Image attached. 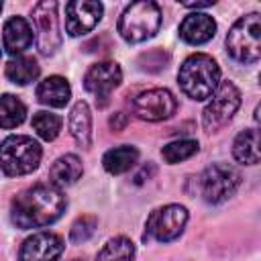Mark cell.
Segmentation results:
<instances>
[{"label":"cell","instance_id":"12","mask_svg":"<svg viewBox=\"0 0 261 261\" xmlns=\"http://www.w3.org/2000/svg\"><path fill=\"white\" fill-rule=\"evenodd\" d=\"M104 6L90 0H71L65 4V31L69 37L90 33L102 18Z\"/></svg>","mask_w":261,"mask_h":261},{"label":"cell","instance_id":"1","mask_svg":"<svg viewBox=\"0 0 261 261\" xmlns=\"http://www.w3.org/2000/svg\"><path fill=\"white\" fill-rule=\"evenodd\" d=\"M67 200L61 188L37 184L18 192L10 202V220L16 228H43L53 224L65 212Z\"/></svg>","mask_w":261,"mask_h":261},{"label":"cell","instance_id":"29","mask_svg":"<svg viewBox=\"0 0 261 261\" xmlns=\"http://www.w3.org/2000/svg\"><path fill=\"white\" fill-rule=\"evenodd\" d=\"M126 122H128V116L124 112H116L110 116V128L112 130H122L126 126Z\"/></svg>","mask_w":261,"mask_h":261},{"label":"cell","instance_id":"26","mask_svg":"<svg viewBox=\"0 0 261 261\" xmlns=\"http://www.w3.org/2000/svg\"><path fill=\"white\" fill-rule=\"evenodd\" d=\"M96 226H98V218L92 216V214H86V216H80L71 228H69V241L80 245V243H86L94 232H96Z\"/></svg>","mask_w":261,"mask_h":261},{"label":"cell","instance_id":"30","mask_svg":"<svg viewBox=\"0 0 261 261\" xmlns=\"http://www.w3.org/2000/svg\"><path fill=\"white\" fill-rule=\"evenodd\" d=\"M212 4H214V0H206V2H184L186 8H194V10H198V8H208V6H212Z\"/></svg>","mask_w":261,"mask_h":261},{"label":"cell","instance_id":"7","mask_svg":"<svg viewBox=\"0 0 261 261\" xmlns=\"http://www.w3.org/2000/svg\"><path fill=\"white\" fill-rule=\"evenodd\" d=\"M212 100L206 104L202 112V126L206 133H214L222 128L241 106V92L232 82H220L216 92L210 96Z\"/></svg>","mask_w":261,"mask_h":261},{"label":"cell","instance_id":"6","mask_svg":"<svg viewBox=\"0 0 261 261\" xmlns=\"http://www.w3.org/2000/svg\"><path fill=\"white\" fill-rule=\"evenodd\" d=\"M198 186L202 198L208 204H220L239 190L241 173L230 163H212L202 171Z\"/></svg>","mask_w":261,"mask_h":261},{"label":"cell","instance_id":"3","mask_svg":"<svg viewBox=\"0 0 261 261\" xmlns=\"http://www.w3.org/2000/svg\"><path fill=\"white\" fill-rule=\"evenodd\" d=\"M161 27V8L155 2L141 0L128 4L122 14L118 16L116 31L126 43H143L151 37Z\"/></svg>","mask_w":261,"mask_h":261},{"label":"cell","instance_id":"19","mask_svg":"<svg viewBox=\"0 0 261 261\" xmlns=\"http://www.w3.org/2000/svg\"><path fill=\"white\" fill-rule=\"evenodd\" d=\"M232 157L243 165L259 163V133L257 128H245L232 143Z\"/></svg>","mask_w":261,"mask_h":261},{"label":"cell","instance_id":"14","mask_svg":"<svg viewBox=\"0 0 261 261\" xmlns=\"http://www.w3.org/2000/svg\"><path fill=\"white\" fill-rule=\"evenodd\" d=\"M33 27L22 16H10L2 29V43L10 55H20L33 45Z\"/></svg>","mask_w":261,"mask_h":261},{"label":"cell","instance_id":"9","mask_svg":"<svg viewBox=\"0 0 261 261\" xmlns=\"http://www.w3.org/2000/svg\"><path fill=\"white\" fill-rule=\"evenodd\" d=\"M33 22L39 33V51L41 55H53L61 45L59 18H57V2L43 0L33 6Z\"/></svg>","mask_w":261,"mask_h":261},{"label":"cell","instance_id":"2","mask_svg":"<svg viewBox=\"0 0 261 261\" xmlns=\"http://www.w3.org/2000/svg\"><path fill=\"white\" fill-rule=\"evenodd\" d=\"M177 84L188 98L202 102L216 92L220 84V67L210 55L194 53L179 65Z\"/></svg>","mask_w":261,"mask_h":261},{"label":"cell","instance_id":"25","mask_svg":"<svg viewBox=\"0 0 261 261\" xmlns=\"http://www.w3.org/2000/svg\"><path fill=\"white\" fill-rule=\"evenodd\" d=\"M198 153V141L194 139H179V141H171L161 149V157L165 163H179L186 161L190 157H194Z\"/></svg>","mask_w":261,"mask_h":261},{"label":"cell","instance_id":"22","mask_svg":"<svg viewBox=\"0 0 261 261\" xmlns=\"http://www.w3.org/2000/svg\"><path fill=\"white\" fill-rule=\"evenodd\" d=\"M27 116V106L18 96L2 94L0 96V128H14L22 124Z\"/></svg>","mask_w":261,"mask_h":261},{"label":"cell","instance_id":"4","mask_svg":"<svg viewBox=\"0 0 261 261\" xmlns=\"http://www.w3.org/2000/svg\"><path fill=\"white\" fill-rule=\"evenodd\" d=\"M41 145L27 135H10L0 143V167L8 177L35 171L41 163Z\"/></svg>","mask_w":261,"mask_h":261},{"label":"cell","instance_id":"18","mask_svg":"<svg viewBox=\"0 0 261 261\" xmlns=\"http://www.w3.org/2000/svg\"><path fill=\"white\" fill-rule=\"evenodd\" d=\"M82 171H84V167H82L80 157L73 153H67V155H61L59 159H55V163L51 165L49 181L57 188H65V186L75 184L82 177Z\"/></svg>","mask_w":261,"mask_h":261},{"label":"cell","instance_id":"23","mask_svg":"<svg viewBox=\"0 0 261 261\" xmlns=\"http://www.w3.org/2000/svg\"><path fill=\"white\" fill-rule=\"evenodd\" d=\"M135 259V245L126 237L110 239L96 255V261H133Z\"/></svg>","mask_w":261,"mask_h":261},{"label":"cell","instance_id":"10","mask_svg":"<svg viewBox=\"0 0 261 261\" xmlns=\"http://www.w3.org/2000/svg\"><path fill=\"white\" fill-rule=\"evenodd\" d=\"M133 110L139 118H143L147 122H159V120H167L175 114L177 100L169 90L153 88V90H147L135 98Z\"/></svg>","mask_w":261,"mask_h":261},{"label":"cell","instance_id":"11","mask_svg":"<svg viewBox=\"0 0 261 261\" xmlns=\"http://www.w3.org/2000/svg\"><path fill=\"white\" fill-rule=\"evenodd\" d=\"M120 82H122V71L114 61H98L84 75V88L90 94H94L96 100L98 98L102 100L100 106L106 104V100L120 86Z\"/></svg>","mask_w":261,"mask_h":261},{"label":"cell","instance_id":"31","mask_svg":"<svg viewBox=\"0 0 261 261\" xmlns=\"http://www.w3.org/2000/svg\"><path fill=\"white\" fill-rule=\"evenodd\" d=\"M71 261H84V259H71Z\"/></svg>","mask_w":261,"mask_h":261},{"label":"cell","instance_id":"32","mask_svg":"<svg viewBox=\"0 0 261 261\" xmlns=\"http://www.w3.org/2000/svg\"><path fill=\"white\" fill-rule=\"evenodd\" d=\"M0 12H2V2H0Z\"/></svg>","mask_w":261,"mask_h":261},{"label":"cell","instance_id":"8","mask_svg":"<svg viewBox=\"0 0 261 261\" xmlns=\"http://www.w3.org/2000/svg\"><path fill=\"white\" fill-rule=\"evenodd\" d=\"M188 222V210L181 204H167L157 210H153L145 224L143 241L155 239L159 243H171L175 241Z\"/></svg>","mask_w":261,"mask_h":261},{"label":"cell","instance_id":"27","mask_svg":"<svg viewBox=\"0 0 261 261\" xmlns=\"http://www.w3.org/2000/svg\"><path fill=\"white\" fill-rule=\"evenodd\" d=\"M169 63V55L163 51V49H151L147 53H143L139 57V65L141 69L149 71V73H157V71H163Z\"/></svg>","mask_w":261,"mask_h":261},{"label":"cell","instance_id":"16","mask_svg":"<svg viewBox=\"0 0 261 261\" xmlns=\"http://www.w3.org/2000/svg\"><path fill=\"white\" fill-rule=\"evenodd\" d=\"M71 98L69 82L61 75H49L37 86V100L51 108H63Z\"/></svg>","mask_w":261,"mask_h":261},{"label":"cell","instance_id":"15","mask_svg":"<svg viewBox=\"0 0 261 261\" xmlns=\"http://www.w3.org/2000/svg\"><path fill=\"white\" fill-rule=\"evenodd\" d=\"M216 35V22L206 12H192L179 24V37L188 45H204Z\"/></svg>","mask_w":261,"mask_h":261},{"label":"cell","instance_id":"5","mask_svg":"<svg viewBox=\"0 0 261 261\" xmlns=\"http://www.w3.org/2000/svg\"><path fill=\"white\" fill-rule=\"evenodd\" d=\"M226 51L239 63H255L261 57V18L257 12L241 16L226 35Z\"/></svg>","mask_w":261,"mask_h":261},{"label":"cell","instance_id":"28","mask_svg":"<svg viewBox=\"0 0 261 261\" xmlns=\"http://www.w3.org/2000/svg\"><path fill=\"white\" fill-rule=\"evenodd\" d=\"M155 171H157L155 163H147V165H143V167H141V171H139V173L135 175V184H137V186L145 184L147 179H151V177L155 175Z\"/></svg>","mask_w":261,"mask_h":261},{"label":"cell","instance_id":"21","mask_svg":"<svg viewBox=\"0 0 261 261\" xmlns=\"http://www.w3.org/2000/svg\"><path fill=\"white\" fill-rule=\"evenodd\" d=\"M4 73L12 84L27 86V84H31L39 77L41 67H39L37 59H33V57H16V59H10L6 63Z\"/></svg>","mask_w":261,"mask_h":261},{"label":"cell","instance_id":"17","mask_svg":"<svg viewBox=\"0 0 261 261\" xmlns=\"http://www.w3.org/2000/svg\"><path fill=\"white\" fill-rule=\"evenodd\" d=\"M67 126H69V135L80 147L88 149L92 145V112H90L88 102L80 100L71 106Z\"/></svg>","mask_w":261,"mask_h":261},{"label":"cell","instance_id":"20","mask_svg":"<svg viewBox=\"0 0 261 261\" xmlns=\"http://www.w3.org/2000/svg\"><path fill=\"white\" fill-rule=\"evenodd\" d=\"M137 161H139V149L133 147V145L114 147V149L106 151L104 157H102L104 169L108 173H112V175H120V173L128 171Z\"/></svg>","mask_w":261,"mask_h":261},{"label":"cell","instance_id":"13","mask_svg":"<svg viewBox=\"0 0 261 261\" xmlns=\"http://www.w3.org/2000/svg\"><path fill=\"white\" fill-rule=\"evenodd\" d=\"M65 249V243L55 232H35L22 241L18 249V261H57Z\"/></svg>","mask_w":261,"mask_h":261},{"label":"cell","instance_id":"24","mask_svg":"<svg viewBox=\"0 0 261 261\" xmlns=\"http://www.w3.org/2000/svg\"><path fill=\"white\" fill-rule=\"evenodd\" d=\"M31 124H33L35 133H37L43 141H55V139L59 137V133H61L63 120H61V116H57V114H53V112L41 110V112H35V114H33Z\"/></svg>","mask_w":261,"mask_h":261}]
</instances>
